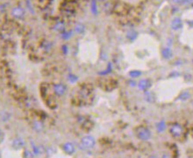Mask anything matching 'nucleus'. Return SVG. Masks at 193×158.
I'll list each match as a JSON object with an SVG mask.
<instances>
[{
  "mask_svg": "<svg viewBox=\"0 0 193 158\" xmlns=\"http://www.w3.org/2000/svg\"><path fill=\"white\" fill-rule=\"evenodd\" d=\"M169 130H170V135L173 136L174 138L179 139L184 135V128H183V125H181L177 122L172 123L170 126Z\"/></svg>",
  "mask_w": 193,
  "mask_h": 158,
  "instance_id": "obj_1",
  "label": "nucleus"
},
{
  "mask_svg": "<svg viewBox=\"0 0 193 158\" xmlns=\"http://www.w3.org/2000/svg\"><path fill=\"white\" fill-rule=\"evenodd\" d=\"M136 135L137 137L142 141H148L152 138V133L151 131L146 127H140L136 130Z\"/></svg>",
  "mask_w": 193,
  "mask_h": 158,
  "instance_id": "obj_2",
  "label": "nucleus"
},
{
  "mask_svg": "<svg viewBox=\"0 0 193 158\" xmlns=\"http://www.w3.org/2000/svg\"><path fill=\"white\" fill-rule=\"evenodd\" d=\"M80 144L84 149H91L96 145V140L91 135H86L81 139Z\"/></svg>",
  "mask_w": 193,
  "mask_h": 158,
  "instance_id": "obj_3",
  "label": "nucleus"
},
{
  "mask_svg": "<svg viewBox=\"0 0 193 158\" xmlns=\"http://www.w3.org/2000/svg\"><path fill=\"white\" fill-rule=\"evenodd\" d=\"M61 148L64 151V153H66L69 156L73 155L76 152V148L74 146L73 143L71 142H65L61 145Z\"/></svg>",
  "mask_w": 193,
  "mask_h": 158,
  "instance_id": "obj_4",
  "label": "nucleus"
},
{
  "mask_svg": "<svg viewBox=\"0 0 193 158\" xmlns=\"http://www.w3.org/2000/svg\"><path fill=\"white\" fill-rule=\"evenodd\" d=\"M12 15L13 18L21 20L25 17V10L20 7V6H16L14 8H12Z\"/></svg>",
  "mask_w": 193,
  "mask_h": 158,
  "instance_id": "obj_5",
  "label": "nucleus"
},
{
  "mask_svg": "<svg viewBox=\"0 0 193 158\" xmlns=\"http://www.w3.org/2000/svg\"><path fill=\"white\" fill-rule=\"evenodd\" d=\"M25 145H26L25 140L22 138H20V137L13 139L12 141V148L14 150H19V149L23 148L25 147Z\"/></svg>",
  "mask_w": 193,
  "mask_h": 158,
  "instance_id": "obj_6",
  "label": "nucleus"
},
{
  "mask_svg": "<svg viewBox=\"0 0 193 158\" xmlns=\"http://www.w3.org/2000/svg\"><path fill=\"white\" fill-rule=\"evenodd\" d=\"M66 91H67V87L63 83H56L54 85V91L56 96H59V97L63 96Z\"/></svg>",
  "mask_w": 193,
  "mask_h": 158,
  "instance_id": "obj_7",
  "label": "nucleus"
},
{
  "mask_svg": "<svg viewBox=\"0 0 193 158\" xmlns=\"http://www.w3.org/2000/svg\"><path fill=\"white\" fill-rule=\"evenodd\" d=\"M170 26L171 28L175 30V31H177L179 30L180 28H182L183 26V22H182V20L180 18H175L171 23H170Z\"/></svg>",
  "mask_w": 193,
  "mask_h": 158,
  "instance_id": "obj_8",
  "label": "nucleus"
},
{
  "mask_svg": "<svg viewBox=\"0 0 193 158\" xmlns=\"http://www.w3.org/2000/svg\"><path fill=\"white\" fill-rule=\"evenodd\" d=\"M139 88L140 90L141 91H147L150 85H151V82L148 80V79H141L140 82H139Z\"/></svg>",
  "mask_w": 193,
  "mask_h": 158,
  "instance_id": "obj_9",
  "label": "nucleus"
},
{
  "mask_svg": "<svg viewBox=\"0 0 193 158\" xmlns=\"http://www.w3.org/2000/svg\"><path fill=\"white\" fill-rule=\"evenodd\" d=\"M162 56L164 59H171L173 56V52L170 48H164L162 50Z\"/></svg>",
  "mask_w": 193,
  "mask_h": 158,
  "instance_id": "obj_10",
  "label": "nucleus"
},
{
  "mask_svg": "<svg viewBox=\"0 0 193 158\" xmlns=\"http://www.w3.org/2000/svg\"><path fill=\"white\" fill-rule=\"evenodd\" d=\"M33 129L34 131H36L37 133H40L43 131L44 129V125L41 121L39 120H35L34 123H33Z\"/></svg>",
  "mask_w": 193,
  "mask_h": 158,
  "instance_id": "obj_11",
  "label": "nucleus"
},
{
  "mask_svg": "<svg viewBox=\"0 0 193 158\" xmlns=\"http://www.w3.org/2000/svg\"><path fill=\"white\" fill-rule=\"evenodd\" d=\"M54 30L56 31V32H60V33H62L65 31V24L63 21H58L55 24L54 26Z\"/></svg>",
  "mask_w": 193,
  "mask_h": 158,
  "instance_id": "obj_12",
  "label": "nucleus"
},
{
  "mask_svg": "<svg viewBox=\"0 0 193 158\" xmlns=\"http://www.w3.org/2000/svg\"><path fill=\"white\" fill-rule=\"evenodd\" d=\"M156 129L159 133H162L166 129V123L164 121H160L156 125Z\"/></svg>",
  "mask_w": 193,
  "mask_h": 158,
  "instance_id": "obj_13",
  "label": "nucleus"
},
{
  "mask_svg": "<svg viewBox=\"0 0 193 158\" xmlns=\"http://www.w3.org/2000/svg\"><path fill=\"white\" fill-rule=\"evenodd\" d=\"M190 99H191V93L189 91H183L178 97V99L181 100V101H186V100Z\"/></svg>",
  "mask_w": 193,
  "mask_h": 158,
  "instance_id": "obj_14",
  "label": "nucleus"
},
{
  "mask_svg": "<svg viewBox=\"0 0 193 158\" xmlns=\"http://www.w3.org/2000/svg\"><path fill=\"white\" fill-rule=\"evenodd\" d=\"M137 36H138V34L135 30H130L126 34V37L131 40H134L136 39Z\"/></svg>",
  "mask_w": 193,
  "mask_h": 158,
  "instance_id": "obj_15",
  "label": "nucleus"
},
{
  "mask_svg": "<svg viewBox=\"0 0 193 158\" xmlns=\"http://www.w3.org/2000/svg\"><path fill=\"white\" fill-rule=\"evenodd\" d=\"M84 29H85V27H84V26L83 24L78 23L75 26V31H76L77 34H82L84 31Z\"/></svg>",
  "mask_w": 193,
  "mask_h": 158,
  "instance_id": "obj_16",
  "label": "nucleus"
},
{
  "mask_svg": "<svg viewBox=\"0 0 193 158\" xmlns=\"http://www.w3.org/2000/svg\"><path fill=\"white\" fill-rule=\"evenodd\" d=\"M72 36V31H64L61 33V37L63 40H69Z\"/></svg>",
  "mask_w": 193,
  "mask_h": 158,
  "instance_id": "obj_17",
  "label": "nucleus"
},
{
  "mask_svg": "<svg viewBox=\"0 0 193 158\" xmlns=\"http://www.w3.org/2000/svg\"><path fill=\"white\" fill-rule=\"evenodd\" d=\"M23 157H24V158H34V153L28 149H26L23 152Z\"/></svg>",
  "mask_w": 193,
  "mask_h": 158,
  "instance_id": "obj_18",
  "label": "nucleus"
},
{
  "mask_svg": "<svg viewBox=\"0 0 193 158\" xmlns=\"http://www.w3.org/2000/svg\"><path fill=\"white\" fill-rule=\"evenodd\" d=\"M130 77H132L133 78H136L138 77H140L141 75V72L140 71H138V70H133L129 73Z\"/></svg>",
  "mask_w": 193,
  "mask_h": 158,
  "instance_id": "obj_19",
  "label": "nucleus"
},
{
  "mask_svg": "<svg viewBox=\"0 0 193 158\" xmlns=\"http://www.w3.org/2000/svg\"><path fill=\"white\" fill-rule=\"evenodd\" d=\"M91 10H92V12L94 13V14H96V12H97V10H96V2L93 0L92 1V3H91Z\"/></svg>",
  "mask_w": 193,
  "mask_h": 158,
  "instance_id": "obj_20",
  "label": "nucleus"
},
{
  "mask_svg": "<svg viewBox=\"0 0 193 158\" xmlns=\"http://www.w3.org/2000/svg\"><path fill=\"white\" fill-rule=\"evenodd\" d=\"M183 3L186 4H192L193 0H183Z\"/></svg>",
  "mask_w": 193,
  "mask_h": 158,
  "instance_id": "obj_21",
  "label": "nucleus"
},
{
  "mask_svg": "<svg viewBox=\"0 0 193 158\" xmlns=\"http://www.w3.org/2000/svg\"><path fill=\"white\" fill-rule=\"evenodd\" d=\"M174 4H181V3H183V0H172Z\"/></svg>",
  "mask_w": 193,
  "mask_h": 158,
  "instance_id": "obj_22",
  "label": "nucleus"
},
{
  "mask_svg": "<svg viewBox=\"0 0 193 158\" xmlns=\"http://www.w3.org/2000/svg\"><path fill=\"white\" fill-rule=\"evenodd\" d=\"M2 137H3V132H2V130H1V128H0V140H1Z\"/></svg>",
  "mask_w": 193,
  "mask_h": 158,
  "instance_id": "obj_23",
  "label": "nucleus"
},
{
  "mask_svg": "<svg viewBox=\"0 0 193 158\" xmlns=\"http://www.w3.org/2000/svg\"><path fill=\"white\" fill-rule=\"evenodd\" d=\"M148 158H157V157H156L155 156H151V157H149Z\"/></svg>",
  "mask_w": 193,
  "mask_h": 158,
  "instance_id": "obj_24",
  "label": "nucleus"
},
{
  "mask_svg": "<svg viewBox=\"0 0 193 158\" xmlns=\"http://www.w3.org/2000/svg\"><path fill=\"white\" fill-rule=\"evenodd\" d=\"M192 107H193V101H192Z\"/></svg>",
  "mask_w": 193,
  "mask_h": 158,
  "instance_id": "obj_25",
  "label": "nucleus"
},
{
  "mask_svg": "<svg viewBox=\"0 0 193 158\" xmlns=\"http://www.w3.org/2000/svg\"><path fill=\"white\" fill-rule=\"evenodd\" d=\"M101 1H105V0H101Z\"/></svg>",
  "mask_w": 193,
  "mask_h": 158,
  "instance_id": "obj_26",
  "label": "nucleus"
}]
</instances>
